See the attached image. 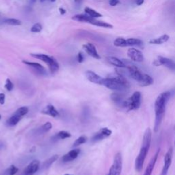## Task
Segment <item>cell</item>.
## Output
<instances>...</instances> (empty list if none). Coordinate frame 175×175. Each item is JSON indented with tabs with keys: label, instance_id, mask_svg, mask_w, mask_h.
Segmentation results:
<instances>
[{
	"label": "cell",
	"instance_id": "obj_6",
	"mask_svg": "<svg viewBox=\"0 0 175 175\" xmlns=\"http://www.w3.org/2000/svg\"><path fill=\"white\" fill-rule=\"evenodd\" d=\"M142 94L140 92L136 91L132 95L126 99L124 108L127 109V111L137 110L141 105Z\"/></svg>",
	"mask_w": 175,
	"mask_h": 175
},
{
	"label": "cell",
	"instance_id": "obj_42",
	"mask_svg": "<svg viewBox=\"0 0 175 175\" xmlns=\"http://www.w3.org/2000/svg\"><path fill=\"white\" fill-rule=\"evenodd\" d=\"M36 2V0H30L31 4H34V3H35Z\"/></svg>",
	"mask_w": 175,
	"mask_h": 175
},
{
	"label": "cell",
	"instance_id": "obj_47",
	"mask_svg": "<svg viewBox=\"0 0 175 175\" xmlns=\"http://www.w3.org/2000/svg\"><path fill=\"white\" fill-rule=\"evenodd\" d=\"M41 1H44V0H41Z\"/></svg>",
	"mask_w": 175,
	"mask_h": 175
},
{
	"label": "cell",
	"instance_id": "obj_36",
	"mask_svg": "<svg viewBox=\"0 0 175 175\" xmlns=\"http://www.w3.org/2000/svg\"><path fill=\"white\" fill-rule=\"evenodd\" d=\"M4 87L8 92H11L12 90H13V89H14V84H13V83L12 82V81L10 79H7L6 80V84H5Z\"/></svg>",
	"mask_w": 175,
	"mask_h": 175
},
{
	"label": "cell",
	"instance_id": "obj_27",
	"mask_svg": "<svg viewBox=\"0 0 175 175\" xmlns=\"http://www.w3.org/2000/svg\"><path fill=\"white\" fill-rule=\"evenodd\" d=\"M84 11L85 13L88 15H89L91 17L94 18V19H97V18H99V17H102V14L98 13L96 10H94V9L91 8H89V7H86L84 8Z\"/></svg>",
	"mask_w": 175,
	"mask_h": 175
},
{
	"label": "cell",
	"instance_id": "obj_3",
	"mask_svg": "<svg viewBox=\"0 0 175 175\" xmlns=\"http://www.w3.org/2000/svg\"><path fill=\"white\" fill-rule=\"evenodd\" d=\"M109 90L118 93H124L130 88V84L124 76L118 74L116 76H111L104 78L103 85Z\"/></svg>",
	"mask_w": 175,
	"mask_h": 175
},
{
	"label": "cell",
	"instance_id": "obj_16",
	"mask_svg": "<svg viewBox=\"0 0 175 175\" xmlns=\"http://www.w3.org/2000/svg\"><path fill=\"white\" fill-rule=\"evenodd\" d=\"M83 48L85 50V51L89 55H90L91 57L97 59V60L101 59V56L97 52L96 47L94 46L93 43L85 44L83 45Z\"/></svg>",
	"mask_w": 175,
	"mask_h": 175
},
{
	"label": "cell",
	"instance_id": "obj_45",
	"mask_svg": "<svg viewBox=\"0 0 175 175\" xmlns=\"http://www.w3.org/2000/svg\"><path fill=\"white\" fill-rule=\"evenodd\" d=\"M64 175H73V174H64Z\"/></svg>",
	"mask_w": 175,
	"mask_h": 175
},
{
	"label": "cell",
	"instance_id": "obj_25",
	"mask_svg": "<svg viewBox=\"0 0 175 175\" xmlns=\"http://www.w3.org/2000/svg\"><path fill=\"white\" fill-rule=\"evenodd\" d=\"M52 124L50 122H47L44 123L42 127H40V128H38L36 130V132L38 133V134H43V133H45L49 131L50 130L52 129Z\"/></svg>",
	"mask_w": 175,
	"mask_h": 175
},
{
	"label": "cell",
	"instance_id": "obj_48",
	"mask_svg": "<svg viewBox=\"0 0 175 175\" xmlns=\"http://www.w3.org/2000/svg\"><path fill=\"white\" fill-rule=\"evenodd\" d=\"M174 145H175V141H174Z\"/></svg>",
	"mask_w": 175,
	"mask_h": 175
},
{
	"label": "cell",
	"instance_id": "obj_23",
	"mask_svg": "<svg viewBox=\"0 0 175 175\" xmlns=\"http://www.w3.org/2000/svg\"><path fill=\"white\" fill-rule=\"evenodd\" d=\"M170 39V36L167 34L162 35L161 36L157 38H152L149 40V43L152 44H162L163 43H166Z\"/></svg>",
	"mask_w": 175,
	"mask_h": 175
},
{
	"label": "cell",
	"instance_id": "obj_9",
	"mask_svg": "<svg viewBox=\"0 0 175 175\" xmlns=\"http://www.w3.org/2000/svg\"><path fill=\"white\" fill-rule=\"evenodd\" d=\"M153 64L156 67L163 65V66L167 67L170 70L175 71V62L168 58L159 56L158 59L153 62Z\"/></svg>",
	"mask_w": 175,
	"mask_h": 175
},
{
	"label": "cell",
	"instance_id": "obj_7",
	"mask_svg": "<svg viewBox=\"0 0 175 175\" xmlns=\"http://www.w3.org/2000/svg\"><path fill=\"white\" fill-rule=\"evenodd\" d=\"M123 168V158L120 153L116 154L114 158L113 164L109 169V174L110 175H120Z\"/></svg>",
	"mask_w": 175,
	"mask_h": 175
},
{
	"label": "cell",
	"instance_id": "obj_43",
	"mask_svg": "<svg viewBox=\"0 0 175 175\" xmlns=\"http://www.w3.org/2000/svg\"><path fill=\"white\" fill-rule=\"evenodd\" d=\"M75 2H77V3H79V2H82V0H75Z\"/></svg>",
	"mask_w": 175,
	"mask_h": 175
},
{
	"label": "cell",
	"instance_id": "obj_11",
	"mask_svg": "<svg viewBox=\"0 0 175 175\" xmlns=\"http://www.w3.org/2000/svg\"><path fill=\"white\" fill-rule=\"evenodd\" d=\"M22 62L23 64H26L27 66L31 67L32 69L35 70L36 73L38 74V75H40L41 76H46L47 75L45 68L40 64L37 63V62H32L27 60H23Z\"/></svg>",
	"mask_w": 175,
	"mask_h": 175
},
{
	"label": "cell",
	"instance_id": "obj_37",
	"mask_svg": "<svg viewBox=\"0 0 175 175\" xmlns=\"http://www.w3.org/2000/svg\"><path fill=\"white\" fill-rule=\"evenodd\" d=\"M77 59H78V62L79 63H82L84 61V56L83 55V53L79 52L78 54V56H77Z\"/></svg>",
	"mask_w": 175,
	"mask_h": 175
},
{
	"label": "cell",
	"instance_id": "obj_30",
	"mask_svg": "<svg viewBox=\"0 0 175 175\" xmlns=\"http://www.w3.org/2000/svg\"><path fill=\"white\" fill-rule=\"evenodd\" d=\"M127 42L128 46H141L143 44V42L141 40L134 38H129L127 40Z\"/></svg>",
	"mask_w": 175,
	"mask_h": 175
},
{
	"label": "cell",
	"instance_id": "obj_18",
	"mask_svg": "<svg viewBox=\"0 0 175 175\" xmlns=\"http://www.w3.org/2000/svg\"><path fill=\"white\" fill-rule=\"evenodd\" d=\"M159 150H160V149H159L158 150V151L156 152L155 155H154L152 158H151L150 161L149 162V164H148L147 167L146 168V170H145V172H144V175H151L152 174L153 170L154 168H155L157 160H158V156H159Z\"/></svg>",
	"mask_w": 175,
	"mask_h": 175
},
{
	"label": "cell",
	"instance_id": "obj_28",
	"mask_svg": "<svg viewBox=\"0 0 175 175\" xmlns=\"http://www.w3.org/2000/svg\"><path fill=\"white\" fill-rule=\"evenodd\" d=\"M58 159V155H53L52 157H51V158H49L48 159H47L46 161L43 163V168L44 169L49 168L53 164V163L57 161Z\"/></svg>",
	"mask_w": 175,
	"mask_h": 175
},
{
	"label": "cell",
	"instance_id": "obj_15",
	"mask_svg": "<svg viewBox=\"0 0 175 175\" xmlns=\"http://www.w3.org/2000/svg\"><path fill=\"white\" fill-rule=\"evenodd\" d=\"M85 75L86 78H87L89 82H90L95 84L103 85V80H104V78H101V77L99 76V75H97V73L93 72V71L87 70L85 73Z\"/></svg>",
	"mask_w": 175,
	"mask_h": 175
},
{
	"label": "cell",
	"instance_id": "obj_41",
	"mask_svg": "<svg viewBox=\"0 0 175 175\" xmlns=\"http://www.w3.org/2000/svg\"><path fill=\"white\" fill-rule=\"evenodd\" d=\"M144 2V0H136V4H137V5L138 6H140L143 4Z\"/></svg>",
	"mask_w": 175,
	"mask_h": 175
},
{
	"label": "cell",
	"instance_id": "obj_38",
	"mask_svg": "<svg viewBox=\"0 0 175 175\" xmlns=\"http://www.w3.org/2000/svg\"><path fill=\"white\" fill-rule=\"evenodd\" d=\"M120 3L119 0H109V4L111 6H116Z\"/></svg>",
	"mask_w": 175,
	"mask_h": 175
},
{
	"label": "cell",
	"instance_id": "obj_8",
	"mask_svg": "<svg viewBox=\"0 0 175 175\" xmlns=\"http://www.w3.org/2000/svg\"><path fill=\"white\" fill-rule=\"evenodd\" d=\"M112 131L110 129L107 128V127H104V128L101 129L99 131L97 132L93 136V138H91V142H93V143H95V142L105 140V138L109 137L112 135Z\"/></svg>",
	"mask_w": 175,
	"mask_h": 175
},
{
	"label": "cell",
	"instance_id": "obj_17",
	"mask_svg": "<svg viewBox=\"0 0 175 175\" xmlns=\"http://www.w3.org/2000/svg\"><path fill=\"white\" fill-rule=\"evenodd\" d=\"M79 153H80V149H75L71 150L69 153L65 154V155L62 157L61 159L62 162L64 163L72 162L73 160L77 159V158L79 156Z\"/></svg>",
	"mask_w": 175,
	"mask_h": 175
},
{
	"label": "cell",
	"instance_id": "obj_14",
	"mask_svg": "<svg viewBox=\"0 0 175 175\" xmlns=\"http://www.w3.org/2000/svg\"><path fill=\"white\" fill-rule=\"evenodd\" d=\"M110 98L114 104L121 108H124V103H125L126 99L124 97L123 93H118V92H114L110 95Z\"/></svg>",
	"mask_w": 175,
	"mask_h": 175
},
{
	"label": "cell",
	"instance_id": "obj_31",
	"mask_svg": "<svg viewBox=\"0 0 175 175\" xmlns=\"http://www.w3.org/2000/svg\"><path fill=\"white\" fill-rule=\"evenodd\" d=\"M88 140V138L87 137H86L84 135H82L79 137L77 140L74 142L73 144V147H77L79 146V145L83 144H85L86 142H87Z\"/></svg>",
	"mask_w": 175,
	"mask_h": 175
},
{
	"label": "cell",
	"instance_id": "obj_20",
	"mask_svg": "<svg viewBox=\"0 0 175 175\" xmlns=\"http://www.w3.org/2000/svg\"><path fill=\"white\" fill-rule=\"evenodd\" d=\"M107 60L110 64L117 68H119V69L126 68V65L124 63V62L118 58L113 57V56H109V57L107 58Z\"/></svg>",
	"mask_w": 175,
	"mask_h": 175
},
{
	"label": "cell",
	"instance_id": "obj_29",
	"mask_svg": "<svg viewBox=\"0 0 175 175\" xmlns=\"http://www.w3.org/2000/svg\"><path fill=\"white\" fill-rule=\"evenodd\" d=\"M114 46L118 47H128V44H127V40L124 39V38H117L116 39L114 40Z\"/></svg>",
	"mask_w": 175,
	"mask_h": 175
},
{
	"label": "cell",
	"instance_id": "obj_34",
	"mask_svg": "<svg viewBox=\"0 0 175 175\" xmlns=\"http://www.w3.org/2000/svg\"><path fill=\"white\" fill-rule=\"evenodd\" d=\"M43 29V26L39 23H36L32 27L30 31L32 33H39Z\"/></svg>",
	"mask_w": 175,
	"mask_h": 175
},
{
	"label": "cell",
	"instance_id": "obj_40",
	"mask_svg": "<svg viewBox=\"0 0 175 175\" xmlns=\"http://www.w3.org/2000/svg\"><path fill=\"white\" fill-rule=\"evenodd\" d=\"M59 11H60V13L61 15H64V14H66V10L63 8H59Z\"/></svg>",
	"mask_w": 175,
	"mask_h": 175
},
{
	"label": "cell",
	"instance_id": "obj_19",
	"mask_svg": "<svg viewBox=\"0 0 175 175\" xmlns=\"http://www.w3.org/2000/svg\"><path fill=\"white\" fill-rule=\"evenodd\" d=\"M41 113L43 114H46V115H49L50 116L53 117V118H56L59 116V112L55 108V107L53 106V105H47L45 108H44Z\"/></svg>",
	"mask_w": 175,
	"mask_h": 175
},
{
	"label": "cell",
	"instance_id": "obj_24",
	"mask_svg": "<svg viewBox=\"0 0 175 175\" xmlns=\"http://www.w3.org/2000/svg\"><path fill=\"white\" fill-rule=\"evenodd\" d=\"M71 137V134L69 132L66 131H60L58 132L57 134H55L53 136L52 140L57 141L58 140H64L66 138H69Z\"/></svg>",
	"mask_w": 175,
	"mask_h": 175
},
{
	"label": "cell",
	"instance_id": "obj_33",
	"mask_svg": "<svg viewBox=\"0 0 175 175\" xmlns=\"http://www.w3.org/2000/svg\"><path fill=\"white\" fill-rule=\"evenodd\" d=\"M19 172V168L15 165H12L5 172L6 175H15Z\"/></svg>",
	"mask_w": 175,
	"mask_h": 175
},
{
	"label": "cell",
	"instance_id": "obj_39",
	"mask_svg": "<svg viewBox=\"0 0 175 175\" xmlns=\"http://www.w3.org/2000/svg\"><path fill=\"white\" fill-rule=\"evenodd\" d=\"M6 95L4 93H0V104L4 105L5 103Z\"/></svg>",
	"mask_w": 175,
	"mask_h": 175
},
{
	"label": "cell",
	"instance_id": "obj_12",
	"mask_svg": "<svg viewBox=\"0 0 175 175\" xmlns=\"http://www.w3.org/2000/svg\"><path fill=\"white\" fill-rule=\"evenodd\" d=\"M173 148H170L168 150V152L165 154L164 157V165L163 167L161 175H167L169 169H170V165L172 164V160H173Z\"/></svg>",
	"mask_w": 175,
	"mask_h": 175
},
{
	"label": "cell",
	"instance_id": "obj_46",
	"mask_svg": "<svg viewBox=\"0 0 175 175\" xmlns=\"http://www.w3.org/2000/svg\"><path fill=\"white\" fill-rule=\"evenodd\" d=\"M0 119H1V115H0Z\"/></svg>",
	"mask_w": 175,
	"mask_h": 175
},
{
	"label": "cell",
	"instance_id": "obj_44",
	"mask_svg": "<svg viewBox=\"0 0 175 175\" xmlns=\"http://www.w3.org/2000/svg\"><path fill=\"white\" fill-rule=\"evenodd\" d=\"M51 2H55V0H51Z\"/></svg>",
	"mask_w": 175,
	"mask_h": 175
},
{
	"label": "cell",
	"instance_id": "obj_35",
	"mask_svg": "<svg viewBox=\"0 0 175 175\" xmlns=\"http://www.w3.org/2000/svg\"><path fill=\"white\" fill-rule=\"evenodd\" d=\"M28 108L27 107H21V108H19L17 109L15 112V114L19 115L20 116L23 117L28 113Z\"/></svg>",
	"mask_w": 175,
	"mask_h": 175
},
{
	"label": "cell",
	"instance_id": "obj_4",
	"mask_svg": "<svg viewBox=\"0 0 175 175\" xmlns=\"http://www.w3.org/2000/svg\"><path fill=\"white\" fill-rule=\"evenodd\" d=\"M123 61L126 65V69L128 70L130 77L137 82L140 86H149L153 84V79L150 75L142 73L135 65L126 63L124 60Z\"/></svg>",
	"mask_w": 175,
	"mask_h": 175
},
{
	"label": "cell",
	"instance_id": "obj_22",
	"mask_svg": "<svg viewBox=\"0 0 175 175\" xmlns=\"http://www.w3.org/2000/svg\"><path fill=\"white\" fill-rule=\"evenodd\" d=\"M22 118L23 117L20 116L19 115L14 113L12 116L8 118L6 123V125L8 127H14L19 123V121L22 119Z\"/></svg>",
	"mask_w": 175,
	"mask_h": 175
},
{
	"label": "cell",
	"instance_id": "obj_5",
	"mask_svg": "<svg viewBox=\"0 0 175 175\" xmlns=\"http://www.w3.org/2000/svg\"><path fill=\"white\" fill-rule=\"evenodd\" d=\"M30 55L32 57L38 59V60L46 63L48 65L49 69L51 73H55L58 72L59 69H60L58 62L54 58L51 57V56H49L46 54H43V53H31Z\"/></svg>",
	"mask_w": 175,
	"mask_h": 175
},
{
	"label": "cell",
	"instance_id": "obj_26",
	"mask_svg": "<svg viewBox=\"0 0 175 175\" xmlns=\"http://www.w3.org/2000/svg\"><path fill=\"white\" fill-rule=\"evenodd\" d=\"M90 24L95 25V26H98V27H101V28H113V25L109 24V23L97 20L96 19H93Z\"/></svg>",
	"mask_w": 175,
	"mask_h": 175
},
{
	"label": "cell",
	"instance_id": "obj_1",
	"mask_svg": "<svg viewBox=\"0 0 175 175\" xmlns=\"http://www.w3.org/2000/svg\"><path fill=\"white\" fill-rule=\"evenodd\" d=\"M171 93L169 91L164 92L157 97L155 102V120L154 126V131L158 132L159 129L163 119H164L165 109L168 102L170 99Z\"/></svg>",
	"mask_w": 175,
	"mask_h": 175
},
{
	"label": "cell",
	"instance_id": "obj_32",
	"mask_svg": "<svg viewBox=\"0 0 175 175\" xmlns=\"http://www.w3.org/2000/svg\"><path fill=\"white\" fill-rule=\"evenodd\" d=\"M4 23L6 24L10 25H14V26H17V25H21V21L20 20L17 19H7L4 21Z\"/></svg>",
	"mask_w": 175,
	"mask_h": 175
},
{
	"label": "cell",
	"instance_id": "obj_10",
	"mask_svg": "<svg viewBox=\"0 0 175 175\" xmlns=\"http://www.w3.org/2000/svg\"><path fill=\"white\" fill-rule=\"evenodd\" d=\"M39 168L40 162L37 159H34L27 165L20 175H34L39 170Z\"/></svg>",
	"mask_w": 175,
	"mask_h": 175
},
{
	"label": "cell",
	"instance_id": "obj_13",
	"mask_svg": "<svg viewBox=\"0 0 175 175\" xmlns=\"http://www.w3.org/2000/svg\"><path fill=\"white\" fill-rule=\"evenodd\" d=\"M127 55L131 60L136 62H142L144 60L143 53L140 50L136 49L135 48H130L127 51Z\"/></svg>",
	"mask_w": 175,
	"mask_h": 175
},
{
	"label": "cell",
	"instance_id": "obj_2",
	"mask_svg": "<svg viewBox=\"0 0 175 175\" xmlns=\"http://www.w3.org/2000/svg\"><path fill=\"white\" fill-rule=\"evenodd\" d=\"M151 140H152V130L150 128H148L144 134L140 153L135 159V170L138 173L141 172L143 168L145 159H146L150 146Z\"/></svg>",
	"mask_w": 175,
	"mask_h": 175
},
{
	"label": "cell",
	"instance_id": "obj_21",
	"mask_svg": "<svg viewBox=\"0 0 175 175\" xmlns=\"http://www.w3.org/2000/svg\"><path fill=\"white\" fill-rule=\"evenodd\" d=\"M94 18L90 17L88 14H76V15L73 16L72 17V19L74 21H77L79 22H84V23H91L92 21L93 20Z\"/></svg>",
	"mask_w": 175,
	"mask_h": 175
}]
</instances>
